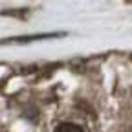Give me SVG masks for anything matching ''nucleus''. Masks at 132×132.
Segmentation results:
<instances>
[{
	"label": "nucleus",
	"mask_w": 132,
	"mask_h": 132,
	"mask_svg": "<svg viewBox=\"0 0 132 132\" xmlns=\"http://www.w3.org/2000/svg\"><path fill=\"white\" fill-rule=\"evenodd\" d=\"M64 33H39V35H26V37H11L0 40V44H26L33 40H42V39H52V37H62Z\"/></svg>",
	"instance_id": "1"
},
{
	"label": "nucleus",
	"mask_w": 132,
	"mask_h": 132,
	"mask_svg": "<svg viewBox=\"0 0 132 132\" xmlns=\"http://www.w3.org/2000/svg\"><path fill=\"white\" fill-rule=\"evenodd\" d=\"M55 132H85V130L73 123H61V125H57Z\"/></svg>",
	"instance_id": "2"
}]
</instances>
